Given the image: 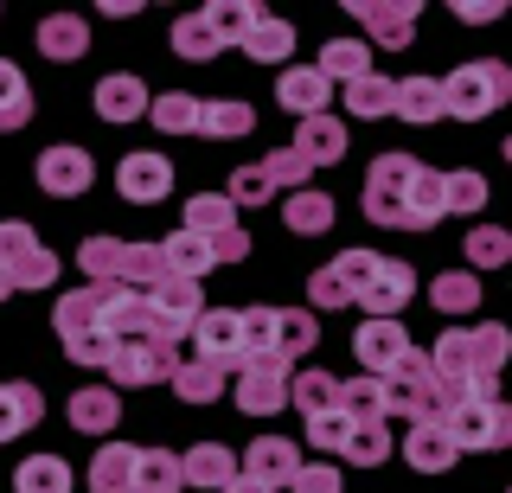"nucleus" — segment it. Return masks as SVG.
I'll return each mask as SVG.
<instances>
[{
	"label": "nucleus",
	"instance_id": "f257e3e1",
	"mask_svg": "<svg viewBox=\"0 0 512 493\" xmlns=\"http://www.w3.org/2000/svg\"><path fill=\"white\" fill-rule=\"evenodd\" d=\"M512 353V333L480 321V327H442L436 353H429V372H436V391H442V417L455 404H474V397H500L493 378Z\"/></svg>",
	"mask_w": 512,
	"mask_h": 493
},
{
	"label": "nucleus",
	"instance_id": "f03ea898",
	"mask_svg": "<svg viewBox=\"0 0 512 493\" xmlns=\"http://www.w3.org/2000/svg\"><path fill=\"white\" fill-rule=\"evenodd\" d=\"M52 327H58V346H64L77 365H96V372L109 365V346H116V333H109V289L84 282V289L58 295Z\"/></svg>",
	"mask_w": 512,
	"mask_h": 493
},
{
	"label": "nucleus",
	"instance_id": "7ed1b4c3",
	"mask_svg": "<svg viewBox=\"0 0 512 493\" xmlns=\"http://www.w3.org/2000/svg\"><path fill=\"white\" fill-rule=\"evenodd\" d=\"M77 269L96 282V289H128V295H148L167 263H160V244H122V237H90L77 250Z\"/></svg>",
	"mask_w": 512,
	"mask_h": 493
},
{
	"label": "nucleus",
	"instance_id": "20e7f679",
	"mask_svg": "<svg viewBox=\"0 0 512 493\" xmlns=\"http://www.w3.org/2000/svg\"><path fill=\"white\" fill-rule=\"evenodd\" d=\"M320 327L308 308H244V359H282L295 365L301 353H314Z\"/></svg>",
	"mask_w": 512,
	"mask_h": 493
},
{
	"label": "nucleus",
	"instance_id": "39448f33",
	"mask_svg": "<svg viewBox=\"0 0 512 493\" xmlns=\"http://www.w3.org/2000/svg\"><path fill=\"white\" fill-rule=\"evenodd\" d=\"M436 84H442V116H455V122H480V116H493V109L512 97V71L500 65V58L455 65L448 77H436Z\"/></svg>",
	"mask_w": 512,
	"mask_h": 493
},
{
	"label": "nucleus",
	"instance_id": "423d86ee",
	"mask_svg": "<svg viewBox=\"0 0 512 493\" xmlns=\"http://www.w3.org/2000/svg\"><path fill=\"white\" fill-rule=\"evenodd\" d=\"M378 404H384V423L404 417V423H429L442 417V391H436V372H429V353H410L397 372L378 378Z\"/></svg>",
	"mask_w": 512,
	"mask_h": 493
},
{
	"label": "nucleus",
	"instance_id": "0eeeda50",
	"mask_svg": "<svg viewBox=\"0 0 512 493\" xmlns=\"http://www.w3.org/2000/svg\"><path fill=\"white\" fill-rule=\"evenodd\" d=\"M0 276L13 289H52L58 282V257L32 237L26 218H0Z\"/></svg>",
	"mask_w": 512,
	"mask_h": 493
},
{
	"label": "nucleus",
	"instance_id": "6e6552de",
	"mask_svg": "<svg viewBox=\"0 0 512 493\" xmlns=\"http://www.w3.org/2000/svg\"><path fill=\"white\" fill-rule=\"evenodd\" d=\"M416 167L423 161H410V154H378L372 173H365V218L384 231H404V199H410V180H416Z\"/></svg>",
	"mask_w": 512,
	"mask_h": 493
},
{
	"label": "nucleus",
	"instance_id": "1a4fd4ad",
	"mask_svg": "<svg viewBox=\"0 0 512 493\" xmlns=\"http://www.w3.org/2000/svg\"><path fill=\"white\" fill-rule=\"evenodd\" d=\"M186 231H199L218 263H244L250 257V231L237 225V205L224 193H192L186 199Z\"/></svg>",
	"mask_w": 512,
	"mask_h": 493
},
{
	"label": "nucleus",
	"instance_id": "9d476101",
	"mask_svg": "<svg viewBox=\"0 0 512 493\" xmlns=\"http://www.w3.org/2000/svg\"><path fill=\"white\" fill-rule=\"evenodd\" d=\"M173 365H180V346L154 340V333H128V340L109 346L103 372L116 378V385H160V378H173Z\"/></svg>",
	"mask_w": 512,
	"mask_h": 493
},
{
	"label": "nucleus",
	"instance_id": "9b49d317",
	"mask_svg": "<svg viewBox=\"0 0 512 493\" xmlns=\"http://www.w3.org/2000/svg\"><path fill=\"white\" fill-rule=\"evenodd\" d=\"M186 346H192L186 359H205V365L237 372V365H244V308H205L199 321H192Z\"/></svg>",
	"mask_w": 512,
	"mask_h": 493
},
{
	"label": "nucleus",
	"instance_id": "f8f14e48",
	"mask_svg": "<svg viewBox=\"0 0 512 493\" xmlns=\"http://www.w3.org/2000/svg\"><path fill=\"white\" fill-rule=\"evenodd\" d=\"M372 263H378V250H340L327 269H314L308 276V295H314V308L308 314H333V308H352L359 301V282L372 276Z\"/></svg>",
	"mask_w": 512,
	"mask_h": 493
},
{
	"label": "nucleus",
	"instance_id": "ddd939ff",
	"mask_svg": "<svg viewBox=\"0 0 512 493\" xmlns=\"http://www.w3.org/2000/svg\"><path fill=\"white\" fill-rule=\"evenodd\" d=\"M231 397L244 417H276V410H288V365L282 359H244L231 372Z\"/></svg>",
	"mask_w": 512,
	"mask_h": 493
},
{
	"label": "nucleus",
	"instance_id": "4468645a",
	"mask_svg": "<svg viewBox=\"0 0 512 493\" xmlns=\"http://www.w3.org/2000/svg\"><path fill=\"white\" fill-rule=\"evenodd\" d=\"M448 436H455V449H506L512 442V417L500 397H474V404H455L448 410Z\"/></svg>",
	"mask_w": 512,
	"mask_h": 493
},
{
	"label": "nucleus",
	"instance_id": "2eb2a0df",
	"mask_svg": "<svg viewBox=\"0 0 512 493\" xmlns=\"http://www.w3.org/2000/svg\"><path fill=\"white\" fill-rule=\"evenodd\" d=\"M410 295H416V269L397 263V257H378L372 276L359 282V301H352V308H365L372 321H397V308H404Z\"/></svg>",
	"mask_w": 512,
	"mask_h": 493
},
{
	"label": "nucleus",
	"instance_id": "dca6fc26",
	"mask_svg": "<svg viewBox=\"0 0 512 493\" xmlns=\"http://www.w3.org/2000/svg\"><path fill=\"white\" fill-rule=\"evenodd\" d=\"M352 20H365V39L384 45V52H397V45L416 39V20H423V7L416 0H352Z\"/></svg>",
	"mask_w": 512,
	"mask_h": 493
},
{
	"label": "nucleus",
	"instance_id": "f3484780",
	"mask_svg": "<svg viewBox=\"0 0 512 493\" xmlns=\"http://www.w3.org/2000/svg\"><path fill=\"white\" fill-rule=\"evenodd\" d=\"M237 52L256 58V65H288V58H295V26L276 20L269 7H256V0H250L244 33H237Z\"/></svg>",
	"mask_w": 512,
	"mask_h": 493
},
{
	"label": "nucleus",
	"instance_id": "a211bd4d",
	"mask_svg": "<svg viewBox=\"0 0 512 493\" xmlns=\"http://www.w3.org/2000/svg\"><path fill=\"white\" fill-rule=\"evenodd\" d=\"M352 353H359V365H365V378H384V372H397L410 353H416V340L397 321H372V327H359L352 333Z\"/></svg>",
	"mask_w": 512,
	"mask_h": 493
},
{
	"label": "nucleus",
	"instance_id": "6ab92c4d",
	"mask_svg": "<svg viewBox=\"0 0 512 493\" xmlns=\"http://www.w3.org/2000/svg\"><path fill=\"white\" fill-rule=\"evenodd\" d=\"M116 193L128 205H160V199L173 193V161H167V154H122Z\"/></svg>",
	"mask_w": 512,
	"mask_h": 493
},
{
	"label": "nucleus",
	"instance_id": "aec40b11",
	"mask_svg": "<svg viewBox=\"0 0 512 493\" xmlns=\"http://www.w3.org/2000/svg\"><path fill=\"white\" fill-rule=\"evenodd\" d=\"M90 180H96V161L84 148H71V141H58V148H45L39 154V186L52 199H77V193H90Z\"/></svg>",
	"mask_w": 512,
	"mask_h": 493
},
{
	"label": "nucleus",
	"instance_id": "412c9836",
	"mask_svg": "<svg viewBox=\"0 0 512 493\" xmlns=\"http://www.w3.org/2000/svg\"><path fill=\"white\" fill-rule=\"evenodd\" d=\"M276 103H282L295 122H308V116H327V103H333V84H327V77H320L314 65H282V77H276Z\"/></svg>",
	"mask_w": 512,
	"mask_h": 493
},
{
	"label": "nucleus",
	"instance_id": "4be33fe9",
	"mask_svg": "<svg viewBox=\"0 0 512 493\" xmlns=\"http://www.w3.org/2000/svg\"><path fill=\"white\" fill-rule=\"evenodd\" d=\"M148 103H154V90L141 84V77H128V71H116V77H103V84H96V116H103L109 129L141 122V116H148Z\"/></svg>",
	"mask_w": 512,
	"mask_h": 493
},
{
	"label": "nucleus",
	"instance_id": "5701e85b",
	"mask_svg": "<svg viewBox=\"0 0 512 493\" xmlns=\"http://www.w3.org/2000/svg\"><path fill=\"white\" fill-rule=\"evenodd\" d=\"M455 436H448V423L442 417H429V423H410V436H404V461L416 474H448L455 468Z\"/></svg>",
	"mask_w": 512,
	"mask_h": 493
},
{
	"label": "nucleus",
	"instance_id": "b1692460",
	"mask_svg": "<svg viewBox=\"0 0 512 493\" xmlns=\"http://www.w3.org/2000/svg\"><path fill=\"white\" fill-rule=\"evenodd\" d=\"M173 52H180L186 65H212L218 52H231V39L218 33L212 7H199V13H180V20H173Z\"/></svg>",
	"mask_w": 512,
	"mask_h": 493
},
{
	"label": "nucleus",
	"instance_id": "393cba45",
	"mask_svg": "<svg viewBox=\"0 0 512 493\" xmlns=\"http://www.w3.org/2000/svg\"><path fill=\"white\" fill-rule=\"evenodd\" d=\"M295 468H301V449H295L288 436H256L250 455H244V474H256V481L276 487V493L295 481Z\"/></svg>",
	"mask_w": 512,
	"mask_h": 493
},
{
	"label": "nucleus",
	"instance_id": "a878e982",
	"mask_svg": "<svg viewBox=\"0 0 512 493\" xmlns=\"http://www.w3.org/2000/svg\"><path fill=\"white\" fill-rule=\"evenodd\" d=\"M288 148H295L308 167H333V161H346V122L308 116V122H295V141H288Z\"/></svg>",
	"mask_w": 512,
	"mask_h": 493
},
{
	"label": "nucleus",
	"instance_id": "bb28decb",
	"mask_svg": "<svg viewBox=\"0 0 512 493\" xmlns=\"http://www.w3.org/2000/svg\"><path fill=\"white\" fill-rule=\"evenodd\" d=\"M64 417H71V429H84V436H109L122 423V397L109 385H84V391H71Z\"/></svg>",
	"mask_w": 512,
	"mask_h": 493
},
{
	"label": "nucleus",
	"instance_id": "cd10ccee",
	"mask_svg": "<svg viewBox=\"0 0 512 493\" xmlns=\"http://www.w3.org/2000/svg\"><path fill=\"white\" fill-rule=\"evenodd\" d=\"M39 52L58 58V65L84 58L90 52V20H84V13H45V20H39Z\"/></svg>",
	"mask_w": 512,
	"mask_h": 493
},
{
	"label": "nucleus",
	"instance_id": "c85d7f7f",
	"mask_svg": "<svg viewBox=\"0 0 512 493\" xmlns=\"http://www.w3.org/2000/svg\"><path fill=\"white\" fill-rule=\"evenodd\" d=\"M39 417H45L39 385H26V378H7V385H0V442H13V436H26V429H39Z\"/></svg>",
	"mask_w": 512,
	"mask_h": 493
},
{
	"label": "nucleus",
	"instance_id": "c756f323",
	"mask_svg": "<svg viewBox=\"0 0 512 493\" xmlns=\"http://www.w3.org/2000/svg\"><path fill=\"white\" fill-rule=\"evenodd\" d=\"M180 474H186V487L224 493V487H231V474H237V455L224 449V442H199V449L180 455Z\"/></svg>",
	"mask_w": 512,
	"mask_h": 493
},
{
	"label": "nucleus",
	"instance_id": "7c9ffc66",
	"mask_svg": "<svg viewBox=\"0 0 512 493\" xmlns=\"http://www.w3.org/2000/svg\"><path fill=\"white\" fill-rule=\"evenodd\" d=\"M224 391H231V372H224V365H205V359L180 353V365H173V397H180V404H218Z\"/></svg>",
	"mask_w": 512,
	"mask_h": 493
},
{
	"label": "nucleus",
	"instance_id": "2f4dec72",
	"mask_svg": "<svg viewBox=\"0 0 512 493\" xmlns=\"http://www.w3.org/2000/svg\"><path fill=\"white\" fill-rule=\"evenodd\" d=\"M135 461H141L135 442H116V436H109L103 449H96V461H90V487L96 493H135Z\"/></svg>",
	"mask_w": 512,
	"mask_h": 493
},
{
	"label": "nucleus",
	"instance_id": "473e14b6",
	"mask_svg": "<svg viewBox=\"0 0 512 493\" xmlns=\"http://www.w3.org/2000/svg\"><path fill=\"white\" fill-rule=\"evenodd\" d=\"M391 103H397V77L384 71H365L359 84H346V116L359 122H391Z\"/></svg>",
	"mask_w": 512,
	"mask_h": 493
},
{
	"label": "nucleus",
	"instance_id": "72a5a7b5",
	"mask_svg": "<svg viewBox=\"0 0 512 493\" xmlns=\"http://www.w3.org/2000/svg\"><path fill=\"white\" fill-rule=\"evenodd\" d=\"M314 71L327 77V84H359V77L372 71V45H365V39H327Z\"/></svg>",
	"mask_w": 512,
	"mask_h": 493
},
{
	"label": "nucleus",
	"instance_id": "f704fd0d",
	"mask_svg": "<svg viewBox=\"0 0 512 493\" xmlns=\"http://www.w3.org/2000/svg\"><path fill=\"white\" fill-rule=\"evenodd\" d=\"M160 263H167L173 276L199 282V276H212V263H218V257H212V244H205L199 231H186V225H180V231L167 237V244H160Z\"/></svg>",
	"mask_w": 512,
	"mask_h": 493
},
{
	"label": "nucleus",
	"instance_id": "c9c22d12",
	"mask_svg": "<svg viewBox=\"0 0 512 493\" xmlns=\"http://www.w3.org/2000/svg\"><path fill=\"white\" fill-rule=\"evenodd\" d=\"M391 116L397 122H448L442 116V84H436V77H397Z\"/></svg>",
	"mask_w": 512,
	"mask_h": 493
},
{
	"label": "nucleus",
	"instance_id": "e433bc0d",
	"mask_svg": "<svg viewBox=\"0 0 512 493\" xmlns=\"http://www.w3.org/2000/svg\"><path fill=\"white\" fill-rule=\"evenodd\" d=\"M288 404L301 410V417H327L333 404H340V378L333 372H288Z\"/></svg>",
	"mask_w": 512,
	"mask_h": 493
},
{
	"label": "nucleus",
	"instance_id": "4c0bfd02",
	"mask_svg": "<svg viewBox=\"0 0 512 493\" xmlns=\"http://www.w3.org/2000/svg\"><path fill=\"white\" fill-rule=\"evenodd\" d=\"M256 129V109L244 97H218V103H199V135H212V141H237V135H250Z\"/></svg>",
	"mask_w": 512,
	"mask_h": 493
},
{
	"label": "nucleus",
	"instance_id": "58836bf2",
	"mask_svg": "<svg viewBox=\"0 0 512 493\" xmlns=\"http://www.w3.org/2000/svg\"><path fill=\"white\" fill-rule=\"evenodd\" d=\"M429 225H442V173L416 167L410 199H404V231H429Z\"/></svg>",
	"mask_w": 512,
	"mask_h": 493
},
{
	"label": "nucleus",
	"instance_id": "ea45409f",
	"mask_svg": "<svg viewBox=\"0 0 512 493\" xmlns=\"http://www.w3.org/2000/svg\"><path fill=\"white\" fill-rule=\"evenodd\" d=\"M282 218H288V231H301V237H320V231H333V199L320 193V186H301V193H288Z\"/></svg>",
	"mask_w": 512,
	"mask_h": 493
},
{
	"label": "nucleus",
	"instance_id": "a19ab883",
	"mask_svg": "<svg viewBox=\"0 0 512 493\" xmlns=\"http://www.w3.org/2000/svg\"><path fill=\"white\" fill-rule=\"evenodd\" d=\"M32 122V84H26V71L13 65V58H0V129H26Z\"/></svg>",
	"mask_w": 512,
	"mask_h": 493
},
{
	"label": "nucleus",
	"instance_id": "79ce46f5",
	"mask_svg": "<svg viewBox=\"0 0 512 493\" xmlns=\"http://www.w3.org/2000/svg\"><path fill=\"white\" fill-rule=\"evenodd\" d=\"M186 474H180V455L173 449H141L135 461V493H180Z\"/></svg>",
	"mask_w": 512,
	"mask_h": 493
},
{
	"label": "nucleus",
	"instance_id": "37998d69",
	"mask_svg": "<svg viewBox=\"0 0 512 493\" xmlns=\"http://www.w3.org/2000/svg\"><path fill=\"white\" fill-rule=\"evenodd\" d=\"M13 493H71V468L64 455H26L13 474Z\"/></svg>",
	"mask_w": 512,
	"mask_h": 493
},
{
	"label": "nucleus",
	"instance_id": "c03bdc74",
	"mask_svg": "<svg viewBox=\"0 0 512 493\" xmlns=\"http://www.w3.org/2000/svg\"><path fill=\"white\" fill-rule=\"evenodd\" d=\"M148 116L160 135H199V97H186V90H160L148 103Z\"/></svg>",
	"mask_w": 512,
	"mask_h": 493
},
{
	"label": "nucleus",
	"instance_id": "a18cd8bd",
	"mask_svg": "<svg viewBox=\"0 0 512 493\" xmlns=\"http://www.w3.org/2000/svg\"><path fill=\"white\" fill-rule=\"evenodd\" d=\"M340 455L359 461V468H378V461H391V429H384V423H346Z\"/></svg>",
	"mask_w": 512,
	"mask_h": 493
},
{
	"label": "nucleus",
	"instance_id": "49530a36",
	"mask_svg": "<svg viewBox=\"0 0 512 493\" xmlns=\"http://www.w3.org/2000/svg\"><path fill=\"white\" fill-rule=\"evenodd\" d=\"M480 205H487V180H480L474 167L442 173V218H448V212H455V218H474Z\"/></svg>",
	"mask_w": 512,
	"mask_h": 493
},
{
	"label": "nucleus",
	"instance_id": "de8ad7c7",
	"mask_svg": "<svg viewBox=\"0 0 512 493\" xmlns=\"http://www.w3.org/2000/svg\"><path fill=\"white\" fill-rule=\"evenodd\" d=\"M429 301H436L442 314H474L480 308V276H468V269H448V276L429 282Z\"/></svg>",
	"mask_w": 512,
	"mask_h": 493
},
{
	"label": "nucleus",
	"instance_id": "09e8293b",
	"mask_svg": "<svg viewBox=\"0 0 512 493\" xmlns=\"http://www.w3.org/2000/svg\"><path fill=\"white\" fill-rule=\"evenodd\" d=\"M512 257V237L500 225H468V276L474 269H500Z\"/></svg>",
	"mask_w": 512,
	"mask_h": 493
},
{
	"label": "nucleus",
	"instance_id": "8fccbe9b",
	"mask_svg": "<svg viewBox=\"0 0 512 493\" xmlns=\"http://www.w3.org/2000/svg\"><path fill=\"white\" fill-rule=\"evenodd\" d=\"M276 193H282V186L269 180V167H263V161L237 167V173H231V186H224V199H231V205H269Z\"/></svg>",
	"mask_w": 512,
	"mask_h": 493
},
{
	"label": "nucleus",
	"instance_id": "3c124183",
	"mask_svg": "<svg viewBox=\"0 0 512 493\" xmlns=\"http://www.w3.org/2000/svg\"><path fill=\"white\" fill-rule=\"evenodd\" d=\"M340 410H346L352 423H384L378 378H340Z\"/></svg>",
	"mask_w": 512,
	"mask_h": 493
},
{
	"label": "nucleus",
	"instance_id": "603ef678",
	"mask_svg": "<svg viewBox=\"0 0 512 493\" xmlns=\"http://www.w3.org/2000/svg\"><path fill=\"white\" fill-rule=\"evenodd\" d=\"M263 167H269V180H276V186H282V193H301V186H308V180H314V167H308V161H301V154H295V148H276V154H263Z\"/></svg>",
	"mask_w": 512,
	"mask_h": 493
},
{
	"label": "nucleus",
	"instance_id": "864d4df0",
	"mask_svg": "<svg viewBox=\"0 0 512 493\" xmlns=\"http://www.w3.org/2000/svg\"><path fill=\"white\" fill-rule=\"evenodd\" d=\"M288 487H295V493H340L346 481H340V468H327V461H314V468L301 461V468H295V481H288Z\"/></svg>",
	"mask_w": 512,
	"mask_h": 493
},
{
	"label": "nucleus",
	"instance_id": "5fc2aeb1",
	"mask_svg": "<svg viewBox=\"0 0 512 493\" xmlns=\"http://www.w3.org/2000/svg\"><path fill=\"white\" fill-rule=\"evenodd\" d=\"M346 423H352V417H346L340 404H333L327 417H308V436H314V449H333V455H340V436H346Z\"/></svg>",
	"mask_w": 512,
	"mask_h": 493
},
{
	"label": "nucleus",
	"instance_id": "6e6d98bb",
	"mask_svg": "<svg viewBox=\"0 0 512 493\" xmlns=\"http://www.w3.org/2000/svg\"><path fill=\"white\" fill-rule=\"evenodd\" d=\"M455 20H468V26H487V20H500V0H474V7L461 0V7H455Z\"/></svg>",
	"mask_w": 512,
	"mask_h": 493
},
{
	"label": "nucleus",
	"instance_id": "4d7b16f0",
	"mask_svg": "<svg viewBox=\"0 0 512 493\" xmlns=\"http://www.w3.org/2000/svg\"><path fill=\"white\" fill-rule=\"evenodd\" d=\"M224 493H276V487H263L256 474H244V468H237V474H231V487H224Z\"/></svg>",
	"mask_w": 512,
	"mask_h": 493
},
{
	"label": "nucleus",
	"instance_id": "13d9d810",
	"mask_svg": "<svg viewBox=\"0 0 512 493\" xmlns=\"http://www.w3.org/2000/svg\"><path fill=\"white\" fill-rule=\"evenodd\" d=\"M7 289H13V282H7V276H0V301H7Z\"/></svg>",
	"mask_w": 512,
	"mask_h": 493
}]
</instances>
